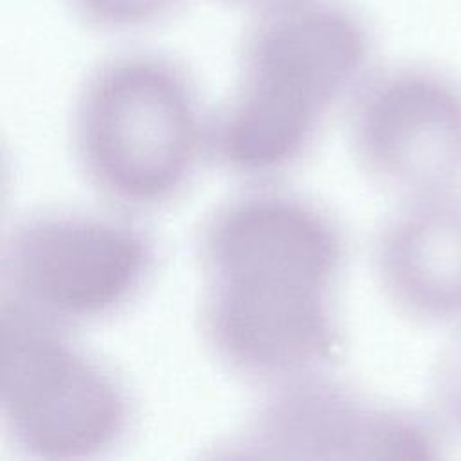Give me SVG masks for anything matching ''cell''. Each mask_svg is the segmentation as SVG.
I'll return each mask as SVG.
<instances>
[{"label": "cell", "instance_id": "cell-6", "mask_svg": "<svg viewBox=\"0 0 461 461\" xmlns=\"http://www.w3.org/2000/svg\"><path fill=\"white\" fill-rule=\"evenodd\" d=\"M358 167L398 202L461 189V85L423 67L367 77L353 94Z\"/></svg>", "mask_w": 461, "mask_h": 461}, {"label": "cell", "instance_id": "cell-1", "mask_svg": "<svg viewBox=\"0 0 461 461\" xmlns=\"http://www.w3.org/2000/svg\"><path fill=\"white\" fill-rule=\"evenodd\" d=\"M196 249L202 335L229 373L272 389L339 358L346 238L326 209L297 193L252 189L205 220Z\"/></svg>", "mask_w": 461, "mask_h": 461}, {"label": "cell", "instance_id": "cell-7", "mask_svg": "<svg viewBox=\"0 0 461 461\" xmlns=\"http://www.w3.org/2000/svg\"><path fill=\"white\" fill-rule=\"evenodd\" d=\"M439 429L317 373L272 387L225 448L254 457L434 459Z\"/></svg>", "mask_w": 461, "mask_h": 461}, {"label": "cell", "instance_id": "cell-9", "mask_svg": "<svg viewBox=\"0 0 461 461\" xmlns=\"http://www.w3.org/2000/svg\"><path fill=\"white\" fill-rule=\"evenodd\" d=\"M74 13L90 27L128 32L149 27L173 13L182 0H68Z\"/></svg>", "mask_w": 461, "mask_h": 461}, {"label": "cell", "instance_id": "cell-2", "mask_svg": "<svg viewBox=\"0 0 461 461\" xmlns=\"http://www.w3.org/2000/svg\"><path fill=\"white\" fill-rule=\"evenodd\" d=\"M371 34L342 0L259 7L236 90L211 126V149L236 175L265 176L299 162L326 117L367 79Z\"/></svg>", "mask_w": 461, "mask_h": 461}, {"label": "cell", "instance_id": "cell-3", "mask_svg": "<svg viewBox=\"0 0 461 461\" xmlns=\"http://www.w3.org/2000/svg\"><path fill=\"white\" fill-rule=\"evenodd\" d=\"M72 133L86 182L131 209L175 198L211 148L193 81L175 61L148 52L112 58L88 76Z\"/></svg>", "mask_w": 461, "mask_h": 461}, {"label": "cell", "instance_id": "cell-10", "mask_svg": "<svg viewBox=\"0 0 461 461\" xmlns=\"http://www.w3.org/2000/svg\"><path fill=\"white\" fill-rule=\"evenodd\" d=\"M452 331L434 366L430 393L439 427L461 436V326Z\"/></svg>", "mask_w": 461, "mask_h": 461}, {"label": "cell", "instance_id": "cell-11", "mask_svg": "<svg viewBox=\"0 0 461 461\" xmlns=\"http://www.w3.org/2000/svg\"><path fill=\"white\" fill-rule=\"evenodd\" d=\"M238 2H247V4H254L258 7H263V5H268V4H274L279 0H238Z\"/></svg>", "mask_w": 461, "mask_h": 461}, {"label": "cell", "instance_id": "cell-4", "mask_svg": "<svg viewBox=\"0 0 461 461\" xmlns=\"http://www.w3.org/2000/svg\"><path fill=\"white\" fill-rule=\"evenodd\" d=\"M0 407L7 439L32 459L101 456L130 432L121 378L74 344L67 328L2 299Z\"/></svg>", "mask_w": 461, "mask_h": 461}, {"label": "cell", "instance_id": "cell-8", "mask_svg": "<svg viewBox=\"0 0 461 461\" xmlns=\"http://www.w3.org/2000/svg\"><path fill=\"white\" fill-rule=\"evenodd\" d=\"M373 265L403 317L461 326V189L402 200L375 238Z\"/></svg>", "mask_w": 461, "mask_h": 461}, {"label": "cell", "instance_id": "cell-5", "mask_svg": "<svg viewBox=\"0 0 461 461\" xmlns=\"http://www.w3.org/2000/svg\"><path fill=\"white\" fill-rule=\"evenodd\" d=\"M155 261V241L126 218L45 209L5 238L2 299L63 328L95 322L137 299Z\"/></svg>", "mask_w": 461, "mask_h": 461}]
</instances>
